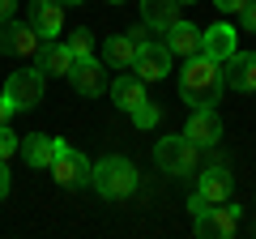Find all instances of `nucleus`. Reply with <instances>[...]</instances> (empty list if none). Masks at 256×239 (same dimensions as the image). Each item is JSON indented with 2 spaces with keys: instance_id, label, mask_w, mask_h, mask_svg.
<instances>
[{
  "instance_id": "1",
  "label": "nucleus",
  "mask_w": 256,
  "mask_h": 239,
  "mask_svg": "<svg viewBox=\"0 0 256 239\" xmlns=\"http://www.w3.org/2000/svg\"><path fill=\"white\" fill-rule=\"evenodd\" d=\"M226 90V77H222V64L210 60V56H188V64L180 73V98L188 107H214Z\"/></svg>"
},
{
  "instance_id": "2",
  "label": "nucleus",
  "mask_w": 256,
  "mask_h": 239,
  "mask_svg": "<svg viewBox=\"0 0 256 239\" xmlns=\"http://www.w3.org/2000/svg\"><path fill=\"white\" fill-rule=\"evenodd\" d=\"M90 184H94V192L107 196V201H124V196L137 192V166L128 162V158L111 154V158H102V162H94Z\"/></svg>"
},
{
  "instance_id": "3",
  "label": "nucleus",
  "mask_w": 256,
  "mask_h": 239,
  "mask_svg": "<svg viewBox=\"0 0 256 239\" xmlns=\"http://www.w3.org/2000/svg\"><path fill=\"white\" fill-rule=\"evenodd\" d=\"M43 90H47V73L38 64L22 68V73H9V82H4V98L18 111H34L38 102H43Z\"/></svg>"
},
{
  "instance_id": "4",
  "label": "nucleus",
  "mask_w": 256,
  "mask_h": 239,
  "mask_svg": "<svg viewBox=\"0 0 256 239\" xmlns=\"http://www.w3.org/2000/svg\"><path fill=\"white\" fill-rule=\"evenodd\" d=\"M52 175L60 188H86L94 180V162L77 150H68L64 141H56V158H52Z\"/></svg>"
},
{
  "instance_id": "5",
  "label": "nucleus",
  "mask_w": 256,
  "mask_h": 239,
  "mask_svg": "<svg viewBox=\"0 0 256 239\" xmlns=\"http://www.w3.org/2000/svg\"><path fill=\"white\" fill-rule=\"evenodd\" d=\"M154 162L166 175H192L196 171V141H188L184 132L180 137H162L154 146Z\"/></svg>"
},
{
  "instance_id": "6",
  "label": "nucleus",
  "mask_w": 256,
  "mask_h": 239,
  "mask_svg": "<svg viewBox=\"0 0 256 239\" xmlns=\"http://www.w3.org/2000/svg\"><path fill=\"white\" fill-rule=\"evenodd\" d=\"M239 226V205L235 201H222V205H205L196 214V235L201 239H230Z\"/></svg>"
},
{
  "instance_id": "7",
  "label": "nucleus",
  "mask_w": 256,
  "mask_h": 239,
  "mask_svg": "<svg viewBox=\"0 0 256 239\" xmlns=\"http://www.w3.org/2000/svg\"><path fill=\"white\" fill-rule=\"evenodd\" d=\"M132 73H137L141 82H162V77L171 73V47H166V43H158V38H146V43L137 47Z\"/></svg>"
},
{
  "instance_id": "8",
  "label": "nucleus",
  "mask_w": 256,
  "mask_h": 239,
  "mask_svg": "<svg viewBox=\"0 0 256 239\" xmlns=\"http://www.w3.org/2000/svg\"><path fill=\"white\" fill-rule=\"evenodd\" d=\"M43 47V34L26 22H0V56H38Z\"/></svg>"
},
{
  "instance_id": "9",
  "label": "nucleus",
  "mask_w": 256,
  "mask_h": 239,
  "mask_svg": "<svg viewBox=\"0 0 256 239\" xmlns=\"http://www.w3.org/2000/svg\"><path fill=\"white\" fill-rule=\"evenodd\" d=\"M184 137L196 141V150L218 146V141H222V116H218L214 107H196V111L188 116V128H184Z\"/></svg>"
},
{
  "instance_id": "10",
  "label": "nucleus",
  "mask_w": 256,
  "mask_h": 239,
  "mask_svg": "<svg viewBox=\"0 0 256 239\" xmlns=\"http://www.w3.org/2000/svg\"><path fill=\"white\" fill-rule=\"evenodd\" d=\"M146 43V30H128V34H111L107 43H102V64L111 68H132V60H137V47Z\"/></svg>"
},
{
  "instance_id": "11",
  "label": "nucleus",
  "mask_w": 256,
  "mask_h": 239,
  "mask_svg": "<svg viewBox=\"0 0 256 239\" xmlns=\"http://www.w3.org/2000/svg\"><path fill=\"white\" fill-rule=\"evenodd\" d=\"M68 82H73V90L82 94V98H98V94H107L111 86H107V73H102V64L98 60H77L73 64V73H68Z\"/></svg>"
},
{
  "instance_id": "12",
  "label": "nucleus",
  "mask_w": 256,
  "mask_h": 239,
  "mask_svg": "<svg viewBox=\"0 0 256 239\" xmlns=\"http://www.w3.org/2000/svg\"><path fill=\"white\" fill-rule=\"evenodd\" d=\"M38 68H43L47 77H68L73 73V64H77V56H73V47L68 43H60V38H47L43 47H38Z\"/></svg>"
},
{
  "instance_id": "13",
  "label": "nucleus",
  "mask_w": 256,
  "mask_h": 239,
  "mask_svg": "<svg viewBox=\"0 0 256 239\" xmlns=\"http://www.w3.org/2000/svg\"><path fill=\"white\" fill-rule=\"evenodd\" d=\"M222 77H226L230 90L252 94L256 90V52H235L226 64H222Z\"/></svg>"
},
{
  "instance_id": "14",
  "label": "nucleus",
  "mask_w": 256,
  "mask_h": 239,
  "mask_svg": "<svg viewBox=\"0 0 256 239\" xmlns=\"http://www.w3.org/2000/svg\"><path fill=\"white\" fill-rule=\"evenodd\" d=\"M235 52H239V34L226 26V22H218V26H210L201 34V56H210V60H218V64H226Z\"/></svg>"
},
{
  "instance_id": "15",
  "label": "nucleus",
  "mask_w": 256,
  "mask_h": 239,
  "mask_svg": "<svg viewBox=\"0 0 256 239\" xmlns=\"http://www.w3.org/2000/svg\"><path fill=\"white\" fill-rule=\"evenodd\" d=\"M196 192H201V196H205L210 205H222V201H230V192H235V175H230V166L214 162L210 171L201 175V184H196Z\"/></svg>"
},
{
  "instance_id": "16",
  "label": "nucleus",
  "mask_w": 256,
  "mask_h": 239,
  "mask_svg": "<svg viewBox=\"0 0 256 239\" xmlns=\"http://www.w3.org/2000/svg\"><path fill=\"white\" fill-rule=\"evenodd\" d=\"M111 98H116L120 111H128V116H132V111L146 102V82H141L137 73H128V68H124V73L111 82Z\"/></svg>"
},
{
  "instance_id": "17",
  "label": "nucleus",
  "mask_w": 256,
  "mask_h": 239,
  "mask_svg": "<svg viewBox=\"0 0 256 239\" xmlns=\"http://www.w3.org/2000/svg\"><path fill=\"white\" fill-rule=\"evenodd\" d=\"M30 26H34L43 38H60L64 4H60V0H34V4H30Z\"/></svg>"
},
{
  "instance_id": "18",
  "label": "nucleus",
  "mask_w": 256,
  "mask_h": 239,
  "mask_svg": "<svg viewBox=\"0 0 256 239\" xmlns=\"http://www.w3.org/2000/svg\"><path fill=\"white\" fill-rule=\"evenodd\" d=\"M180 0H141V22H146L150 30H171L175 22H180Z\"/></svg>"
},
{
  "instance_id": "19",
  "label": "nucleus",
  "mask_w": 256,
  "mask_h": 239,
  "mask_svg": "<svg viewBox=\"0 0 256 239\" xmlns=\"http://www.w3.org/2000/svg\"><path fill=\"white\" fill-rule=\"evenodd\" d=\"M201 34H205V30L188 26V22L180 18V22H175V26L162 34V43L171 47V56H196V52H201Z\"/></svg>"
},
{
  "instance_id": "20",
  "label": "nucleus",
  "mask_w": 256,
  "mask_h": 239,
  "mask_svg": "<svg viewBox=\"0 0 256 239\" xmlns=\"http://www.w3.org/2000/svg\"><path fill=\"white\" fill-rule=\"evenodd\" d=\"M22 154H26V166H52L56 141L47 137V132H26V137H22Z\"/></svg>"
},
{
  "instance_id": "21",
  "label": "nucleus",
  "mask_w": 256,
  "mask_h": 239,
  "mask_svg": "<svg viewBox=\"0 0 256 239\" xmlns=\"http://www.w3.org/2000/svg\"><path fill=\"white\" fill-rule=\"evenodd\" d=\"M68 47H73L77 60H90L94 56V34L90 30H73V34H68Z\"/></svg>"
},
{
  "instance_id": "22",
  "label": "nucleus",
  "mask_w": 256,
  "mask_h": 239,
  "mask_svg": "<svg viewBox=\"0 0 256 239\" xmlns=\"http://www.w3.org/2000/svg\"><path fill=\"white\" fill-rule=\"evenodd\" d=\"M132 124H137V128H154V124H158V107L146 98L137 111H132Z\"/></svg>"
},
{
  "instance_id": "23",
  "label": "nucleus",
  "mask_w": 256,
  "mask_h": 239,
  "mask_svg": "<svg viewBox=\"0 0 256 239\" xmlns=\"http://www.w3.org/2000/svg\"><path fill=\"white\" fill-rule=\"evenodd\" d=\"M18 150H22V137H13L9 124H0V158H13Z\"/></svg>"
},
{
  "instance_id": "24",
  "label": "nucleus",
  "mask_w": 256,
  "mask_h": 239,
  "mask_svg": "<svg viewBox=\"0 0 256 239\" xmlns=\"http://www.w3.org/2000/svg\"><path fill=\"white\" fill-rule=\"evenodd\" d=\"M239 22H244V30H256V0H244V9H239Z\"/></svg>"
},
{
  "instance_id": "25",
  "label": "nucleus",
  "mask_w": 256,
  "mask_h": 239,
  "mask_svg": "<svg viewBox=\"0 0 256 239\" xmlns=\"http://www.w3.org/2000/svg\"><path fill=\"white\" fill-rule=\"evenodd\" d=\"M214 9H222V13H239V9H244V0H214Z\"/></svg>"
},
{
  "instance_id": "26",
  "label": "nucleus",
  "mask_w": 256,
  "mask_h": 239,
  "mask_svg": "<svg viewBox=\"0 0 256 239\" xmlns=\"http://www.w3.org/2000/svg\"><path fill=\"white\" fill-rule=\"evenodd\" d=\"M13 111H18V107H13V102L4 98V94H0V124H9V120H13Z\"/></svg>"
},
{
  "instance_id": "27",
  "label": "nucleus",
  "mask_w": 256,
  "mask_h": 239,
  "mask_svg": "<svg viewBox=\"0 0 256 239\" xmlns=\"http://www.w3.org/2000/svg\"><path fill=\"white\" fill-rule=\"evenodd\" d=\"M205 205H210V201H205V196H201V192H192V196H188V210H192V218H196V214H201V210H205Z\"/></svg>"
},
{
  "instance_id": "28",
  "label": "nucleus",
  "mask_w": 256,
  "mask_h": 239,
  "mask_svg": "<svg viewBox=\"0 0 256 239\" xmlns=\"http://www.w3.org/2000/svg\"><path fill=\"white\" fill-rule=\"evenodd\" d=\"M9 196V166H4V158H0V201Z\"/></svg>"
},
{
  "instance_id": "29",
  "label": "nucleus",
  "mask_w": 256,
  "mask_h": 239,
  "mask_svg": "<svg viewBox=\"0 0 256 239\" xmlns=\"http://www.w3.org/2000/svg\"><path fill=\"white\" fill-rule=\"evenodd\" d=\"M13 9H18V0H0V22H13Z\"/></svg>"
},
{
  "instance_id": "30",
  "label": "nucleus",
  "mask_w": 256,
  "mask_h": 239,
  "mask_svg": "<svg viewBox=\"0 0 256 239\" xmlns=\"http://www.w3.org/2000/svg\"><path fill=\"white\" fill-rule=\"evenodd\" d=\"M60 4H86V0H60Z\"/></svg>"
},
{
  "instance_id": "31",
  "label": "nucleus",
  "mask_w": 256,
  "mask_h": 239,
  "mask_svg": "<svg viewBox=\"0 0 256 239\" xmlns=\"http://www.w3.org/2000/svg\"><path fill=\"white\" fill-rule=\"evenodd\" d=\"M180 4H196V0H180Z\"/></svg>"
},
{
  "instance_id": "32",
  "label": "nucleus",
  "mask_w": 256,
  "mask_h": 239,
  "mask_svg": "<svg viewBox=\"0 0 256 239\" xmlns=\"http://www.w3.org/2000/svg\"><path fill=\"white\" fill-rule=\"evenodd\" d=\"M111 4H124V0H111Z\"/></svg>"
}]
</instances>
